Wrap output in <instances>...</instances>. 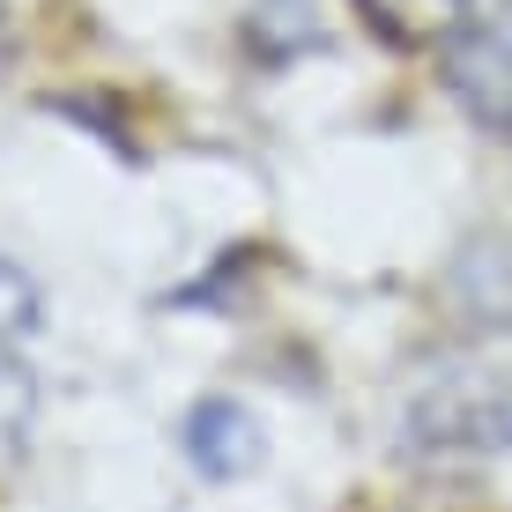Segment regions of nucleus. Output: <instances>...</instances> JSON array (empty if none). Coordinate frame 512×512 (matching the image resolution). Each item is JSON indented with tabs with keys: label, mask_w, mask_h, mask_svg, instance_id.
<instances>
[{
	"label": "nucleus",
	"mask_w": 512,
	"mask_h": 512,
	"mask_svg": "<svg viewBox=\"0 0 512 512\" xmlns=\"http://www.w3.org/2000/svg\"><path fill=\"white\" fill-rule=\"evenodd\" d=\"M186 461L201 468V483H245L260 461H268V438L245 401L231 394H208L186 409Z\"/></svg>",
	"instance_id": "f257e3e1"
},
{
	"label": "nucleus",
	"mask_w": 512,
	"mask_h": 512,
	"mask_svg": "<svg viewBox=\"0 0 512 512\" xmlns=\"http://www.w3.org/2000/svg\"><path fill=\"white\" fill-rule=\"evenodd\" d=\"M357 15H364V30L386 38L394 52H446L475 23L468 0H357Z\"/></svg>",
	"instance_id": "f03ea898"
},
{
	"label": "nucleus",
	"mask_w": 512,
	"mask_h": 512,
	"mask_svg": "<svg viewBox=\"0 0 512 512\" xmlns=\"http://www.w3.org/2000/svg\"><path fill=\"white\" fill-rule=\"evenodd\" d=\"M30 423H38V379H30V364L15 357L8 342H0V483L23 468Z\"/></svg>",
	"instance_id": "7ed1b4c3"
}]
</instances>
